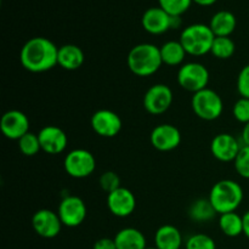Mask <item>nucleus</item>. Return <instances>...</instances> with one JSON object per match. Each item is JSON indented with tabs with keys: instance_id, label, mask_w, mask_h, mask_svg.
Here are the masks:
<instances>
[{
	"instance_id": "nucleus-1",
	"label": "nucleus",
	"mask_w": 249,
	"mask_h": 249,
	"mask_svg": "<svg viewBox=\"0 0 249 249\" xmlns=\"http://www.w3.org/2000/svg\"><path fill=\"white\" fill-rule=\"evenodd\" d=\"M58 48L45 36H34L27 40L19 53V61L24 70L43 73L57 66Z\"/></svg>"
},
{
	"instance_id": "nucleus-2",
	"label": "nucleus",
	"mask_w": 249,
	"mask_h": 249,
	"mask_svg": "<svg viewBox=\"0 0 249 249\" xmlns=\"http://www.w3.org/2000/svg\"><path fill=\"white\" fill-rule=\"evenodd\" d=\"M129 70L138 77H150L163 65L160 50L155 44L141 43L131 48L126 57Z\"/></svg>"
},
{
	"instance_id": "nucleus-3",
	"label": "nucleus",
	"mask_w": 249,
	"mask_h": 249,
	"mask_svg": "<svg viewBox=\"0 0 249 249\" xmlns=\"http://www.w3.org/2000/svg\"><path fill=\"white\" fill-rule=\"evenodd\" d=\"M243 196V189L238 182L225 179L214 184L208 198L216 213L225 214L236 212L242 203Z\"/></svg>"
},
{
	"instance_id": "nucleus-4",
	"label": "nucleus",
	"mask_w": 249,
	"mask_h": 249,
	"mask_svg": "<svg viewBox=\"0 0 249 249\" xmlns=\"http://www.w3.org/2000/svg\"><path fill=\"white\" fill-rule=\"evenodd\" d=\"M215 36L209 24L194 23L185 27L180 34V43L187 55L203 56L211 53Z\"/></svg>"
},
{
	"instance_id": "nucleus-5",
	"label": "nucleus",
	"mask_w": 249,
	"mask_h": 249,
	"mask_svg": "<svg viewBox=\"0 0 249 249\" xmlns=\"http://www.w3.org/2000/svg\"><path fill=\"white\" fill-rule=\"evenodd\" d=\"M192 111L203 121H215L223 114L224 101L220 95L214 90L206 88L195 92L191 99Z\"/></svg>"
},
{
	"instance_id": "nucleus-6",
	"label": "nucleus",
	"mask_w": 249,
	"mask_h": 249,
	"mask_svg": "<svg viewBox=\"0 0 249 249\" xmlns=\"http://www.w3.org/2000/svg\"><path fill=\"white\" fill-rule=\"evenodd\" d=\"M209 71L199 62H186L178 71V83L190 92H198L206 89L209 83Z\"/></svg>"
},
{
	"instance_id": "nucleus-7",
	"label": "nucleus",
	"mask_w": 249,
	"mask_h": 249,
	"mask_svg": "<svg viewBox=\"0 0 249 249\" xmlns=\"http://www.w3.org/2000/svg\"><path fill=\"white\" fill-rule=\"evenodd\" d=\"M63 168L70 177L74 179H84L95 172L96 160L90 151L75 148L66 155Z\"/></svg>"
},
{
	"instance_id": "nucleus-8",
	"label": "nucleus",
	"mask_w": 249,
	"mask_h": 249,
	"mask_svg": "<svg viewBox=\"0 0 249 249\" xmlns=\"http://www.w3.org/2000/svg\"><path fill=\"white\" fill-rule=\"evenodd\" d=\"M173 91L168 85L155 84L147 89L143 95V108L153 116L163 114L170 108L173 104Z\"/></svg>"
},
{
	"instance_id": "nucleus-9",
	"label": "nucleus",
	"mask_w": 249,
	"mask_h": 249,
	"mask_svg": "<svg viewBox=\"0 0 249 249\" xmlns=\"http://www.w3.org/2000/svg\"><path fill=\"white\" fill-rule=\"evenodd\" d=\"M57 214L63 226L77 228L84 223L88 215V209L80 197L67 196L61 201Z\"/></svg>"
},
{
	"instance_id": "nucleus-10",
	"label": "nucleus",
	"mask_w": 249,
	"mask_h": 249,
	"mask_svg": "<svg viewBox=\"0 0 249 249\" xmlns=\"http://www.w3.org/2000/svg\"><path fill=\"white\" fill-rule=\"evenodd\" d=\"M150 141L152 147L157 151L169 152L179 147L181 142V133L173 124H160L151 131Z\"/></svg>"
},
{
	"instance_id": "nucleus-11",
	"label": "nucleus",
	"mask_w": 249,
	"mask_h": 249,
	"mask_svg": "<svg viewBox=\"0 0 249 249\" xmlns=\"http://www.w3.org/2000/svg\"><path fill=\"white\" fill-rule=\"evenodd\" d=\"M90 124L95 133L101 138H114L122 130V119L111 109H99L90 119Z\"/></svg>"
},
{
	"instance_id": "nucleus-12",
	"label": "nucleus",
	"mask_w": 249,
	"mask_h": 249,
	"mask_svg": "<svg viewBox=\"0 0 249 249\" xmlns=\"http://www.w3.org/2000/svg\"><path fill=\"white\" fill-rule=\"evenodd\" d=\"M0 129L6 139L18 141L22 136L29 133V119L23 112L18 109H10L2 114Z\"/></svg>"
},
{
	"instance_id": "nucleus-13",
	"label": "nucleus",
	"mask_w": 249,
	"mask_h": 249,
	"mask_svg": "<svg viewBox=\"0 0 249 249\" xmlns=\"http://www.w3.org/2000/svg\"><path fill=\"white\" fill-rule=\"evenodd\" d=\"M32 226L40 237L53 238L61 232L63 225L57 213L50 209H39L32 216Z\"/></svg>"
},
{
	"instance_id": "nucleus-14",
	"label": "nucleus",
	"mask_w": 249,
	"mask_h": 249,
	"mask_svg": "<svg viewBox=\"0 0 249 249\" xmlns=\"http://www.w3.org/2000/svg\"><path fill=\"white\" fill-rule=\"evenodd\" d=\"M107 208L117 218L131 215L136 208L135 195L125 187H119L107 195Z\"/></svg>"
},
{
	"instance_id": "nucleus-15",
	"label": "nucleus",
	"mask_w": 249,
	"mask_h": 249,
	"mask_svg": "<svg viewBox=\"0 0 249 249\" xmlns=\"http://www.w3.org/2000/svg\"><path fill=\"white\" fill-rule=\"evenodd\" d=\"M241 147L237 139L229 133L218 134L211 142V152L215 160L220 162H233L240 152Z\"/></svg>"
},
{
	"instance_id": "nucleus-16",
	"label": "nucleus",
	"mask_w": 249,
	"mask_h": 249,
	"mask_svg": "<svg viewBox=\"0 0 249 249\" xmlns=\"http://www.w3.org/2000/svg\"><path fill=\"white\" fill-rule=\"evenodd\" d=\"M41 151L48 155H60L67 148L68 138L65 131L56 125H45L39 130Z\"/></svg>"
},
{
	"instance_id": "nucleus-17",
	"label": "nucleus",
	"mask_w": 249,
	"mask_h": 249,
	"mask_svg": "<svg viewBox=\"0 0 249 249\" xmlns=\"http://www.w3.org/2000/svg\"><path fill=\"white\" fill-rule=\"evenodd\" d=\"M142 28L152 36H160L172 29V16L162 7H150L141 17Z\"/></svg>"
},
{
	"instance_id": "nucleus-18",
	"label": "nucleus",
	"mask_w": 249,
	"mask_h": 249,
	"mask_svg": "<svg viewBox=\"0 0 249 249\" xmlns=\"http://www.w3.org/2000/svg\"><path fill=\"white\" fill-rule=\"evenodd\" d=\"M85 60L84 51L74 44H65L58 48L57 65L66 71H77Z\"/></svg>"
},
{
	"instance_id": "nucleus-19",
	"label": "nucleus",
	"mask_w": 249,
	"mask_h": 249,
	"mask_svg": "<svg viewBox=\"0 0 249 249\" xmlns=\"http://www.w3.org/2000/svg\"><path fill=\"white\" fill-rule=\"evenodd\" d=\"M237 26L236 16L231 11L221 10L212 16L209 27L215 36H230Z\"/></svg>"
},
{
	"instance_id": "nucleus-20",
	"label": "nucleus",
	"mask_w": 249,
	"mask_h": 249,
	"mask_svg": "<svg viewBox=\"0 0 249 249\" xmlns=\"http://www.w3.org/2000/svg\"><path fill=\"white\" fill-rule=\"evenodd\" d=\"M117 249H146V237L135 228H124L114 236Z\"/></svg>"
},
{
	"instance_id": "nucleus-21",
	"label": "nucleus",
	"mask_w": 249,
	"mask_h": 249,
	"mask_svg": "<svg viewBox=\"0 0 249 249\" xmlns=\"http://www.w3.org/2000/svg\"><path fill=\"white\" fill-rule=\"evenodd\" d=\"M155 245L158 249H181V232L174 225L160 226L156 231Z\"/></svg>"
},
{
	"instance_id": "nucleus-22",
	"label": "nucleus",
	"mask_w": 249,
	"mask_h": 249,
	"mask_svg": "<svg viewBox=\"0 0 249 249\" xmlns=\"http://www.w3.org/2000/svg\"><path fill=\"white\" fill-rule=\"evenodd\" d=\"M160 50L163 65L172 66V67L184 65V61L187 53L185 51L184 46L180 43V40L167 41V43H164L160 46Z\"/></svg>"
},
{
	"instance_id": "nucleus-23",
	"label": "nucleus",
	"mask_w": 249,
	"mask_h": 249,
	"mask_svg": "<svg viewBox=\"0 0 249 249\" xmlns=\"http://www.w3.org/2000/svg\"><path fill=\"white\" fill-rule=\"evenodd\" d=\"M216 211L214 209L213 204L211 203L209 198H199L196 199L194 203L190 206L189 216L191 220L197 223H207L214 219L216 215Z\"/></svg>"
},
{
	"instance_id": "nucleus-24",
	"label": "nucleus",
	"mask_w": 249,
	"mask_h": 249,
	"mask_svg": "<svg viewBox=\"0 0 249 249\" xmlns=\"http://www.w3.org/2000/svg\"><path fill=\"white\" fill-rule=\"evenodd\" d=\"M219 228L228 237H237L243 233V216L238 215L236 212L220 214Z\"/></svg>"
},
{
	"instance_id": "nucleus-25",
	"label": "nucleus",
	"mask_w": 249,
	"mask_h": 249,
	"mask_svg": "<svg viewBox=\"0 0 249 249\" xmlns=\"http://www.w3.org/2000/svg\"><path fill=\"white\" fill-rule=\"evenodd\" d=\"M236 51V44L230 36H215L211 53L219 60H229Z\"/></svg>"
},
{
	"instance_id": "nucleus-26",
	"label": "nucleus",
	"mask_w": 249,
	"mask_h": 249,
	"mask_svg": "<svg viewBox=\"0 0 249 249\" xmlns=\"http://www.w3.org/2000/svg\"><path fill=\"white\" fill-rule=\"evenodd\" d=\"M17 142H18V148L22 152V155L27 156V157H33V156L38 155L41 151L38 134H34L32 131L22 136Z\"/></svg>"
},
{
	"instance_id": "nucleus-27",
	"label": "nucleus",
	"mask_w": 249,
	"mask_h": 249,
	"mask_svg": "<svg viewBox=\"0 0 249 249\" xmlns=\"http://www.w3.org/2000/svg\"><path fill=\"white\" fill-rule=\"evenodd\" d=\"M162 7L170 16H182L192 4V0H158Z\"/></svg>"
},
{
	"instance_id": "nucleus-28",
	"label": "nucleus",
	"mask_w": 249,
	"mask_h": 249,
	"mask_svg": "<svg viewBox=\"0 0 249 249\" xmlns=\"http://www.w3.org/2000/svg\"><path fill=\"white\" fill-rule=\"evenodd\" d=\"M185 249H216V245L211 236L206 233H195L187 238Z\"/></svg>"
},
{
	"instance_id": "nucleus-29",
	"label": "nucleus",
	"mask_w": 249,
	"mask_h": 249,
	"mask_svg": "<svg viewBox=\"0 0 249 249\" xmlns=\"http://www.w3.org/2000/svg\"><path fill=\"white\" fill-rule=\"evenodd\" d=\"M233 165L240 177L249 179V146L242 145L237 157L233 160Z\"/></svg>"
},
{
	"instance_id": "nucleus-30",
	"label": "nucleus",
	"mask_w": 249,
	"mask_h": 249,
	"mask_svg": "<svg viewBox=\"0 0 249 249\" xmlns=\"http://www.w3.org/2000/svg\"><path fill=\"white\" fill-rule=\"evenodd\" d=\"M99 182H100V187H101L107 195L116 191V190L119 189V187H122L121 178L118 177L117 173L111 172V170L102 173V175L99 179Z\"/></svg>"
},
{
	"instance_id": "nucleus-31",
	"label": "nucleus",
	"mask_w": 249,
	"mask_h": 249,
	"mask_svg": "<svg viewBox=\"0 0 249 249\" xmlns=\"http://www.w3.org/2000/svg\"><path fill=\"white\" fill-rule=\"evenodd\" d=\"M232 113L236 121L242 123L243 125L249 123V99L240 97L233 105Z\"/></svg>"
},
{
	"instance_id": "nucleus-32",
	"label": "nucleus",
	"mask_w": 249,
	"mask_h": 249,
	"mask_svg": "<svg viewBox=\"0 0 249 249\" xmlns=\"http://www.w3.org/2000/svg\"><path fill=\"white\" fill-rule=\"evenodd\" d=\"M237 90L241 97L249 99V65H246L238 73Z\"/></svg>"
},
{
	"instance_id": "nucleus-33",
	"label": "nucleus",
	"mask_w": 249,
	"mask_h": 249,
	"mask_svg": "<svg viewBox=\"0 0 249 249\" xmlns=\"http://www.w3.org/2000/svg\"><path fill=\"white\" fill-rule=\"evenodd\" d=\"M92 249H117L114 238H100L92 246Z\"/></svg>"
},
{
	"instance_id": "nucleus-34",
	"label": "nucleus",
	"mask_w": 249,
	"mask_h": 249,
	"mask_svg": "<svg viewBox=\"0 0 249 249\" xmlns=\"http://www.w3.org/2000/svg\"><path fill=\"white\" fill-rule=\"evenodd\" d=\"M241 139L245 146H249V123L245 124L242 129V134H241Z\"/></svg>"
},
{
	"instance_id": "nucleus-35",
	"label": "nucleus",
	"mask_w": 249,
	"mask_h": 249,
	"mask_svg": "<svg viewBox=\"0 0 249 249\" xmlns=\"http://www.w3.org/2000/svg\"><path fill=\"white\" fill-rule=\"evenodd\" d=\"M243 235L249 238V211L243 215Z\"/></svg>"
},
{
	"instance_id": "nucleus-36",
	"label": "nucleus",
	"mask_w": 249,
	"mask_h": 249,
	"mask_svg": "<svg viewBox=\"0 0 249 249\" xmlns=\"http://www.w3.org/2000/svg\"><path fill=\"white\" fill-rule=\"evenodd\" d=\"M218 0H192V2L197 4L198 6H212L214 5Z\"/></svg>"
},
{
	"instance_id": "nucleus-37",
	"label": "nucleus",
	"mask_w": 249,
	"mask_h": 249,
	"mask_svg": "<svg viewBox=\"0 0 249 249\" xmlns=\"http://www.w3.org/2000/svg\"><path fill=\"white\" fill-rule=\"evenodd\" d=\"M146 249H158L157 247H147Z\"/></svg>"
},
{
	"instance_id": "nucleus-38",
	"label": "nucleus",
	"mask_w": 249,
	"mask_h": 249,
	"mask_svg": "<svg viewBox=\"0 0 249 249\" xmlns=\"http://www.w3.org/2000/svg\"><path fill=\"white\" fill-rule=\"evenodd\" d=\"M181 249H182V248H181Z\"/></svg>"
}]
</instances>
